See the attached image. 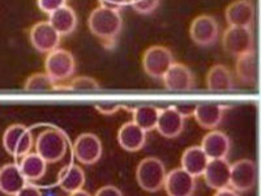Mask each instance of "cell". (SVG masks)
<instances>
[{"mask_svg":"<svg viewBox=\"0 0 261 196\" xmlns=\"http://www.w3.org/2000/svg\"><path fill=\"white\" fill-rule=\"evenodd\" d=\"M88 27L93 36L101 39L103 45H115L123 29V18L120 11L97 7L90 12Z\"/></svg>","mask_w":261,"mask_h":196,"instance_id":"cell-1","label":"cell"},{"mask_svg":"<svg viewBox=\"0 0 261 196\" xmlns=\"http://www.w3.org/2000/svg\"><path fill=\"white\" fill-rule=\"evenodd\" d=\"M36 153L47 163H57L64 158L68 148L67 137L60 130L47 128L42 131L37 140H34Z\"/></svg>","mask_w":261,"mask_h":196,"instance_id":"cell-2","label":"cell"},{"mask_svg":"<svg viewBox=\"0 0 261 196\" xmlns=\"http://www.w3.org/2000/svg\"><path fill=\"white\" fill-rule=\"evenodd\" d=\"M165 163L157 157H145L136 167V181L146 192H157L162 190L166 179Z\"/></svg>","mask_w":261,"mask_h":196,"instance_id":"cell-3","label":"cell"},{"mask_svg":"<svg viewBox=\"0 0 261 196\" xmlns=\"http://www.w3.org/2000/svg\"><path fill=\"white\" fill-rule=\"evenodd\" d=\"M76 71V60L73 54L64 48H57L47 54L45 59V72L57 84H64L73 76Z\"/></svg>","mask_w":261,"mask_h":196,"instance_id":"cell-4","label":"cell"},{"mask_svg":"<svg viewBox=\"0 0 261 196\" xmlns=\"http://www.w3.org/2000/svg\"><path fill=\"white\" fill-rule=\"evenodd\" d=\"M3 146L7 153L13 157H24L34 148L32 131L24 125H11L3 134Z\"/></svg>","mask_w":261,"mask_h":196,"instance_id":"cell-5","label":"cell"},{"mask_svg":"<svg viewBox=\"0 0 261 196\" xmlns=\"http://www.w3.org/2000/svg\"><path fill=\"white\" fill-rule=\"evenodd\" d=\"M174 63V55L166 46L153 45L145 50L143 55V69L153 79H162L167 69Z\"/></svg>","mask_w":261,"mask_h":196,"instance_id":"cell-6","label":"cell"},{"mask_svg":"<svg viewBox=\"0 0 261 196\" xmlns=\"http://www.w3.org/2000/svg\"><path fill=\"white\" fill-rule=\"evenodd\" d=\"M257 182V166L253 160L243 158L231 163L230 167V184L237 192H247L256 186Z\"/></svg>","mask_w":261,"mask_h":196,"instance_id":"cell-7","label":"cell"},{"mask_svg":"<svg viewBox=\"0 0 261 196\" xmlns=\"http://www.w3.org/2000/svg\"><path fill=\"white\" fill-rule=\"evenodd\" d=\"M223 50L232 57H241L244 54L253 51L255 38L249 28L228 27L222 36Z\"/></svg>","mask_w":261,"mask_h":196,"instance_id":"cell-8","label":"cell"},{"mask_svg":"<svg viewBox=\"0 0 261 196\" xmlns=\"http://www.w3.org/2000/svg\"><path fill=\"white\" fill-rule=\"evenodd\" d=\"M103 153L101 139L94 134L86 132L76 137L73 143V155L83 165H94L101 160Z\"/></svg>","mask_w":261,"mask_h":196,"instance_id":"cell-9","label":"cell"},{"mask_svg":"<svg viewBox=\"0 0 261 196\" xmlns=\"http://www.w3.org/2000/svg\"><path fill=\"white\" fill-rule=\"evenodd\" d=\"M191 39L199 46L214 45L220 36V27L216 18L211 15H200L190 25Z\"/></svg>","mask_w":261,"mask_h":196,"instance_id":"cell-10","label":"cell"},{"mask_svg":"<svg viewBox=\"0 0 261 196\" xmlns=\"http://www.w3.org/2000/svg\"><path fill=\"white\" fill-rule=\"evenodd\" d=\"M62 36L48 21H38L30 29V42L37 51L48 54L59 48Z\"/></svg>","mask_w":261,"mask_h":196,"instance_id":"cell-11","label":"cell"},{"mask_svg":"<svg viewBox=\"0 0 261 196\" xmlns=\"http://www.w3.org/2000/svg\"><path fill=\"white\" fill-rule=\"evenodd\" d=\"M162 81L166 89L172 92H187L195 88V75L183 63H172Z\"/></svg>","mask_w":261,"mask_h":196,"instance_id":"cell-12","label":"cell"},{"mask_svg":"<svg viewBox=\"0 0 261 196\" xmlns=\"http://www.w3.org/2000/svg\"><path fill=\"white\" fill-rule=\"evenodd\" d=\"M163 187L169 196H192L196 190V178L181 167L166 174Z\"/></svg>","mask_w":261,"mask_h":196,"instance_id":"cell-13","label":"cell"},{"mask_svg":"<svg viewBox=\"0 0 261 196\" xmlns=\"http://www.w3.org/2000/svg\"><path fill=\"white\" fill-rule=\"evenodd\" d=\"M225 17L230 27L251 29L255 21V6L251 0H235L226 7Z\"/></svg>","mask_w":261,"mask_h":196,"instance_id":"cell-14","label":"cell"},{"mask_svg":"<svg viewBox=\"0 0 261 196\" xmlns=\"http://www.w3.org/2000/svg\"><path fill=\"white\" fill-rule=\"evenodd\" d=\"M230 162L226 158H216L209 160L208 165L204 170V178L206 184L213 190L228 187L230 184Z\"/></svg>","mask_w":261,"mask_h":196,"instance_id":"cell-15","label":"cell"},{"mask_svg":"<svg viewBox=\"0 0 261 196\" xmlns=\"http://www.w3.org/2000/svg\"><path fill=\"white\" fill-rule=\"evenodd\" d=\"M204 153L208 156L209 160L216 158H226L231 149L230 137L222 131H209L201 140V145Z\"/></svg>","mask_w":261,"mask_h":196,"instance_id":"cell-16","label":"cell"},{"mask_svg":"<svg viewBox=\"0 0 261 196\" xmlns=\"http://www.w3.org/2000/svg\"><path fill=\"white\" fill-rule=\"evenodd\" d=\"M184 122L186 119L175 110V107L169 106L166 109H161L155 128L163 137L174 139L183 132Z\"/></svg>","mask_w":261,"mask_h":196,"instance_id":"cell-17","label":"cell"},{"mask_svg":"<svg viewBox=\"0 0 261 196\" xmlns=\"http://www.w3.org/2000/svg\"><path fill=\"white\" fill-rule=\"evenodd\" d=\"M118 143L124 151L139 152L146 143V132L136 123L127 122L119 128Z\"/></svg>","mask_w":261,"mask_h":196,"instance_id":"cell-18","label":"cell"},{"mask_svg":"<svg viewBox=\"0 0 261 196\" xmlns=\"http://www.w3.org/2000/svg\"><path fill=\"white\" fill-rule=\"evenodd\" d=\"M27 183L18 163H7L0 167V192L4 195L15 196Z\"/></svg>","mask_w":261,"mask_h":196,"instance_id":"cell-19","label":"cell"},{"mask_svg":"<svg viewBox=\"0 0 261 196\" xmlns=\"http://www.w3.org/2000/svg\"><path fill=\"white\" fill-rule=\"evenodd\" d=\"M226 106L220 104H200L196 105L193 114L196 123L205 130H214L222 122Z\"/></svg>","mask_w":261,"mask_h":196,"instance_id":"cell-20","label":"cell"},{"mask_svg":"<svg viewBox=\"0 0 261 196\" xmlns=\"http://www.w3.org/2000/svg\"><path fill=\"white\" fill-rule=\"evenodd\" d=\"M232 72L223 64L212 65L206 74V88L211 92H228L234 89Z\"/></svg>","mask_w":261,"mask_h":196,"instance_id":"cell-21","label":"cell"},{"mask_svg":"<svg viewBox=\"0 0 261 196\" xmlns=\"http://www.w3.org/2000/svg\"><path fill=\"white\" fill-rule=\"evenodd\" d=\"M181 169H184L195 178L201 177L204 170L209 162L208 156L205 155L204 151L200 145H192L183 152L180 158Z\"/></svg>","mask_w":261,"mask_h":196,"instance_id":"cell-22","label":"cell"},{"mask_svg":"<svg viewBox=\"0 0 261 196\" xmlns=\"http://www.w3.org/2000/svg\"><path fill=\"white\" fill-rule=\"evenodd\" d=\"M48 22L59 33L60 36H69L77 27V15L69 6H63L55 12L50 13Z\"/></svg>","mask_w":261,"mask_h":196,"instance_id":"cell-23","label":"cell"},{"mask_svg":"<svg viewBox=\"0 0 261 196\" xmlns=\"http://www.w3.org/2000/svg\"><path fill=\"white\" fill-rule=\"evenodd\" d=\"M86 177L83 167L71 163L68 166L63 167L58 176V184L64 192L71 193L81 190L85 184Z\"/></svg>","mask_w":261,"mask_h":196,"instance_id":"cell-24","label":"cell"},{"mask_svg":"<svg viewBox=\"0 0 261 196\" xmlns=\"http://www.w3.org/2000/svg\"><path fill=\"white\" fill-rule=\"evenodd\" d=\"M18 167L27 182H36L45 177L46 170H47V162L37 153L30 152L24 157H21Z\"/></svg>","mask_w":261,"mask_h":196,"instance_id":"cell-25","label":"cell"},{"mask_svg":"<svg viewBox=\"0 0 261 196\" xmlns=\"http://www.w3.org/2000/svg\"><path fill=\"white\" fill-rule=\"evenodd\" d=\"M235 72L238 79L243 84H255L257 79V58L255 50L241 55L237 58L235 63Z\"/></svg>","mask_w":261,"mask_h":196,"instance_id":"cell-26","label":"cell"},{"mask_svg":"<svg viewBox=\"0 0 261 196\" xmlns=\"http://www.w3.org/2000/svg\"><path fill=\"white\" fill-rule=\"evenodd\" d=\"M161 109L155 106H139L134 109V120L145 132L155 130Z\"/></svg>","mask_w":261,"mask_h":196,"instance_id":"cell-27","label":"cell"},{"mask_svg":"<svg viewBox=\"0 0 261 196\" xmlns=\"http://www.w3.org/2000/svg\"><path fill=\"white\" fill-rule=\"evenodd\" d=\"M99 89H101L99 83L89 76H79L72 79L68 83L57 85L55 88V90H62V92H92Z\"/></svg>","mask_w":261,"mask_h":196,"instance_id":"cell-28","label":"cell"},{"mask_svg":"<svg viewBox=\"0 0 261 196\" xmlns=\"http://www.w3.org/2000/svg\"><path fill=\"white\" fill-rule=\"evenodd\" d=\"M55 88L57 84L48 78L46 72H36L30 75L24 84V89L27 92H48L55 90Z\"/></svg>","mask_w":261,"mask_h":196,"instance_id":"cell-29","label":"cell"},{"mask_svg":"<svg viewBox=\"0 0 261 196\" xmlns=\"http://www.w3.org/2000/svg\"><path fill=\"white\" fill-rule=\"evenodd\" d=\"M130 7L140 15H150L160 6V0H128Z\"/></svg>","mask_w":261,"mask_h":196,"instance_id":"cell-30","label":"cell"},{"mask_svg":"<svg viewBox=\"0 0 261 196\" xmlns=\"http://www.w3.org/2000/svg\"><path fill=\"white\" fill-rule=\"evenodd\" d=\"M65 2L67 0H37V4H38V8L42 12L50 15V13L55 12L57 9H59L60 7L65 6Z\"/></svg>","mask_w":261,"mask_h":196,"instance_id":"cell-31","label":"cell"},{"mask_svg":"<svg viewBox=\"0 0 261 196\" xmlns=\"http://www.w3.org/2000/svg\"><path fill=\"white\" fill-rule=\"evenodd\" d=\"M95 110L98 113L103 114V115H113V114L118 113L120 109H122V105L119 104H113V102H99V104H95Z\"/></svg>","mask_w":261,"mask_h":196,"instance_id":"cell-32","label":"cell"},{"mask_svg":"<svg viewBox=\"0 0 261 196\" xmlns=\"http://www.w3.org/2000/svg\"><path fill=\"white\" fill-rule=\"evenodd\" d=\"M15 196H43V193H42V191L37 186L28 182Z\"/></svg>","mask_w":261,"mask_h":196,"instance_id":"cell-33","label":"cell"},{"mask_svg":"<svg viewBox=\"0 0 261 196\" xmlns=\"http://www.w3.org/2000/svg\"><path fill=\"white\" fill-rule=\"evenodd\" d=\"M174 107H175V110L178 111L184 119L188 118V116H193L196 110V105L193 104H178Z\"/></svg>","mask_w":261,"mask_h":196,"instance_id":"cell-34","label":"cell"},{"mask_svg":"<svg viewBox=\"0 0 261 196\" xmlns=\"http://www.w3.org/2000/svg\"><path fill=\"white\" fill-rule=\"evenodd\" d=\"M94 196H123V193L118 187H115L113 184H109V186H103L99 190H97Z\"/></svg>","mask_w":261,"mask_h":196,"instance_id":"cell-35","label":"cell"},{"mask_svg":"<svg viewBox=\"0 0 261 196\" xmlns=\"http://www.w3.org/2000/svg\"><path fill=\"white\" fill-rule=\"evenodd\" d=\"M102 7H106V8L115 9V11H120L122 8H124L125 4L128 3V0H99Z\"/></svg>","mask_w":261,"mask_h":196,"instance_id":"cell-36","label":"cell"},{"mask_svg":"<svg viewBox=\"0 0 261 196\" xmlns=\"http://www.w3.org/2000/svg\"><path fill=\"white\" fill-rule=\"evenodd\" d=\"M213 196H239V193L235 190H232L231 187H225L221 188V190H217Z\"/></svg>","mask_w":261,"mask_h":196,"instance_id":"cell-37","label":"cell"},{"mask_svg":"<svg viewBox=\"0 0 261 196\" xmlns=\"http://www.w3.org/2000/svg\"><path fill=\"white\" fill-rule=\"evenodd\" d=\"M68 196H92V195H90L88 191H85L81 188V190H77V191H74V192L68 193Z\"/></svg>","mask_w":261,"mask_h":196,"instance_id":"cell-38","label":"cell"}]
</instances>
